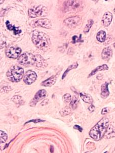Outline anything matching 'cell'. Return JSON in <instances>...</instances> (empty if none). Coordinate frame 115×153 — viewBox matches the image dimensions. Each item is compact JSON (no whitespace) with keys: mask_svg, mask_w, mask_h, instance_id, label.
<instances>
[{"mask_svg":"<svg viewBox=\"0 0 115 153\" xmlns=\"http://www.w3.org/2000/svg\"><path fill=\"white\" fill-rule=\"evenodd\" d=\"M31 39L35 46L41 50L46 51L51 47V42L48 35L45 33L35 30L33 31Z\"/></svg>","mask_w":115,"mask_h":153,"instance_id":"1","label":"cell"},{"mask_svg":"<svg viewBox=\"0 0 115 153\" xmlns=\"http://www.w3.org/2000/svg\"><path fill=\"white\" fill-rule=\"evenodd\" d=\"M109 124V120L107 118H103L101 119L91 129L89 132L91 137L96 140H100L105 135Z\"/></svg>","mask_w":115,"mask_h":153,"instance_id":"2","label":"cell"},{"mask_svg":"<svg viewBox=\"0 0 115 153\" xmlns=\"http://www.w3.org/2000/svg\"><path fill=\"white\" fill-rule=\"evenodd\" d=\"M24 70L19 66H13L10 67L7 72V76L8 79L13 82H17L22 79L24 76Z\"/></svg>","mask_w":115,"mask_h":153,"instance_id":"3","label":"cell"},{"mask_svg":"<svg viewBox=\"0 0 115 153\" xmlns=\"http://www.w3.org/2000/svg\"><path fill=\"white\" fill-rule=\"evenodd\" d=\"M19 63L22 65H31L35 66L36 56L31 53H24L18 58Z\"/></svg>","mask_w":115,"mask_h":153,"instance_id":"4","label":"cell"},{"mask_svg":"<svg viewBox=\"0 0 115 153\" xmlns=\"http://www.w3.org/2000/svg\"><path fill=\"white\" fill-rule=\"evenodd\" d=\"M47 11L46 7L43 5H39L35 9H30L28 10V16L30 18H35L45 15Z\"/></svg>","mask_w":115,"mask_h":153,"instance_id":"5","label":"cell"},{"mask_svg":"<svg viewBox=\"0 0 115 153\" xmlns=\"http://www.w3.org/2000/svg\"><path fill=\"white\" fill-rule=\"evenodd\" d=\"M82 2L80 1H66L63 4V10L65 13L76 10L79 8Z\"/></svg>","mask_w":115,"mask_h":153,"instance_id":"6","label":"cell"},{"mask_svg":"<svg viewBox=\"0 0 115 153\" xmlns=\"http://www.w3.org/2000/svg\"><path fill=\"white\" fill-rule=\"evenodd\" d=\"M31 25L33 27H41L44 28L49 29L52 27V23L50 20L47 18H42L32 21L31 23Z\"/></svg>","mask_w":115,"mask_h":153,"instance_id":"7","label":"cell"},{"mask_svg":"<svg viewBox=\"0 0 115 153\" xmlns=\"http://www.w3.org/2000/svg\"><path fill=\"white\" fill-rule=\"evenodd\" d=\"M81 19H82L80 17L75 16L66 18L64 20L63 22L67 27L71 28H74L79 25Z\"/></svg>","mask_w":115,"mask_h":153,"instance_id":"8","label":"cell"},{"mask_svg":"<svg viewBox=\"0 0 115 153\" xmlns=\"http://www.w3.org/2000/svg\"><path fill=\"white\" fill-rule=\"evenodd\" d=\"M37 78L36 73L32 70H28L23 76V80L26 85H31L36 80Z\"/></svg>","mask_w":115,"mask_h":153,"instance_id":"9","label":"cell"},{"mask_svg":"<svg viewBox=\"0 0 115 153\" xmlns=\"http://www.w3.org/2000/svg\"><path fill=\"white\" fill-rule=\"evenodd\" d=\"M21 53L22 49L20 48L12 47L7 50L6 54L8 58L12 59H16L20 56Z\"/></svg>","mask_w":115,"mask_h":153,"instance_id":"10","label":"cell"},{"mask_svg":"<svg viewBox=\"0 0 115 153\" xmlns=\"http://www.w3.org/2000/svg\"><path fill=\"white\" fill-rule=\"evenodd\" d=\"M47 96V91L44 90H40L35 95L34 98L31 100L30 103V106H35L40 100H41L46 97Z\"/></svg>","mask_w":115,"mask_h":153,"instance_id":"11","label":"cell"},{"mask_svg":"<svg viewBox=\"0 0 115 153\" xmlns=\"http://www.w3.org/2000/svg\"><path fill=\"white\" fill-rule=\"evenodd\" d=\"M36 56V62H35V66L39 68H44L47 66V62L45 59H44L41 56L37 55Z\"/></svg>","mask_w":115,"mask_h":153,"instance_id":"12","label":"cell"},{"mask_svg":"<svg viewBox=\"0 0 115 153\" xmlns=\"http://www.w3.org/2000/svg\"><path fill=\"white\" fill-rule=\"evenodd\" d=\"M113 19V15L110 12H105L102 17V22L104 26L107 27L110 25Z\"/></svg>","mask_w":115,"mask_h":153,"instance_id":"13","label":"cell"},{"mask_svg":"<svg viewBox=\"0 0 115 153\" xmlns=\"http://www.w3.org/2000/svg\"><path fill=\"white\" fill-rule=\"evenodd\" d=\"M113 55V51L111 48L110 47L105 48L102 51V57L103 60L105 61H108L110 60Z\"/></svg>","mask_w":115,"mask_h":153,"instance_id":"14","label":"cell"},{"mask_svg":"<svg viewBox=\"0 0 115 153\" xmlns=\"http://www.w3.org/2000/svg\"><path fill=\"white\" fill-rule=\"evenodd\" d=\"M6 25L8 30L10 31H12L13 32V34H15V36L19 35L22 33V30H20L19 27H16L14 25H12L10 23V21H7L6 22Z\"/></svg>","mask_w":115,"mask_h":153,"instance_id":"15","label":"cell"},{"mask_svg":"<svg viewBox=\"0 0 115 153\" xmlns=\"http://www.w3.org/2000/svg\"><path fill=\"white\" fill-rule=\"evenodd\" d=\"M109 84L108 83H105L103 84L101 87V96L103 99H105L109 96L110 94L109 91Z\"/></svg>","mask_w":115,"mask_h":153,"instance_id":"16","label":"cell"},{"mask_svg":"<svg viewBox=\"0 0 115 153\" xmlns=\"http://www.w3.org/2000/svg\"><path fill=\"white\" fill-rule=\"evenodd\" d=\"M57 77L56 75H53L50 77L49 78L45 80V81L42 82L41 85L44 86H51L54 85L56 82Z\"/></svg>","mask_w":115,"mask_h":153,"instance_id":"17","label":"cell"},{"mask_svg":"<svg viewBox=\"0 0 115 153\" xmlns=\"http://www.w3.org/2000/svg\"><path fill=\"white\" fill-rule=\"evenodd\" d=\"M80 97L81 99L83 100V101L85 103L92 104L93 102L92 97L90 94H88L87 93H84V92L81 93Z\"/></svg>","mask_w":115,"mask_h":153,"instance_id":"18","label":"cell"},{"mask_svg":"<svg viewBox=\"0 0 115 153\" xmlns=\"http://www.w3.org/2000/svg\"><path fill=\"white\" fill-rule=\"evenodd\" d=\"M108 69H109V67L106 64H103V65H101V66H99L94 69V70H92L90 74L88 75V77H90L93 75H95L97 72L108 70Z\"/></svg>","mask_w":115,"mask_h":153,"instance_id":"19","label":"cell"},{"mask_svg":"<svg viewBox=\"0 0 115 153\" xmlns=\"http://www.w3.org/2000/svg\"><path fill=\"white\" fill-rule=\"evenodd\" d=\"M105 135L108 138L115 137V126L112 125L109 126L107 131L105 132Z\"/></svg>","mask_w":115,"mask_h":153,"instance_id":"20","label":"cell"},{"mask_svg":"<svg viewBox=\"0 0 115 153\" xmlns=\"http://www.w3.org/2000/svg\"><path fill=\"white\" fill-rule=\"evenodd\" d=\"M71 103H70V107L71 108L75 110L77 108L78 105L79 104V98L77 96H74L72 97V99H71Z\"/></svg>","mask_w":115,"mask_h":153,"instance_id":"21","label":"cell"},{"mask_svg":"<svg viewBox=\"0 0 115 153\" xmlns=\"http://www.w3.org/2000/svg\"><path fill=\"white\" fill-rule=\"evenodd\" d=\"M97 41L100 42H103L105 41L106 39V33L104 30H101L97 33L96 35Z\"/></svg>","mask_w":115,"mask_h":153,"instance_id":"22","label":"cell"},{"mask_svg":"<svg viewBox=\"0 0 115 153\" xmlns=\"http://www.w3.org/2000/svg\"><path fill=\"white\" fill-rule=\"evenodd\" d=\"M12 100L18 107L24 104V102L22 99V97L19 96H15L13 97V98L12 99Z\"/></svg>","mask_w":115,"mask_h":153,"instance_id":"23","label":"cell"},{"mask_svg":"<svg viewBox=\"0 0 115 153\" xmlns=\"http://www.w3.org/2000/svg\"><path fill=\"white\" fill-rule=\"evenodd\" d=\"M78 63L76 62V63H74V64H72V65L69 66L68 68L66 69V71L64 72V74H63V76H62V79H63L67 75V74L71 70H72V69H76L78 67Z\"/></svg>","mask_w":115,"mask_h":153,"instance_id":"24","label":"cell"},{"mask_svg":"<svg viewBox=\"0 0 115 153\" xmlns=\"http://www.w3.org/2000/svg\"><path fill=\"white\" fill-rule=\"evenodd\" d=\"M71 113H72V111H71V107H68V106H66V107L63 108L60 111L61 115L63 116V117H65V116H66L71 115Z\"/></svg>","mask_w":115,"mask_h":153,"instance_id":"25","label":"cell"},{"mask_svg":"<svg viewBox=\"0 0 115 153\" xmlns=\"http://www.w3.org/2000/svg\"><path fill=\"white\" fill-rule=\"evenodd\" d=\"M94 21L92 19H90L88 21L87 24L86 25L85 27H84V33H87L89 32V30H90V28L92 27V25H93Z\"/></svg>","mask_w":115,"mask_h":153,"instance_id":"26","label":"cell"},{"mask_svg":"<svg viewBox=\"0 0 115 153\" xmlns=\"http://www.w3.org/2000/svg\"><path fill=\"white\" fill-rule=\"evenodd\" d=\"M7 138V134L3 131L0 130V144L4 143L6 142Z\"/></svg>","mask_w":115,"mask_h":153,"instance_id":"27","label":"cell"},{"mask_svg":"<svg viewBox=\"0 0 115 153\" xmlns=\"http://www.w3.org/2000/svg\"><path fill=\"white\" fill-rule=\"evenodd\" d=\"M6 45V38L3 34L0 33V49H2L5 47Z\"/></svg>","mask_w":115,"mask_h":153,"instance_id":"28","label":"cell"},{"mask_svg":"<svg viewBox=\"0 0 115 153\" xmlns=\"http://www.w3.org/2000/svg\"><path fill=\"white\" fill-rule=\"evenodd\" d=\"M72 97L71 94H66L63 97V100L64 102L66 103H69L71 102Z\"/></svg>","mask_w":115,"mask_h":153,"instance_id":"29","label":"cell"},{"mask_svg":"<svg viewBox=\"0 0 115 153\" xmlns=\"http://www.w3.org/2000/svg\"><path fill=\"white\" fill-rule=\"evenodd\" d=\"M72 43L75 44L76 42H81V38H79L78 36H74L72 38Z\"/></svg>","mask_w":115,"mask_h":153,"instance_id":"30","label":"cell"},{"mask_svg":"<svg viewBox=\"0 0 115 153\" xmlns=\"http://www.w3.org/2000/svg\"><path fill=\"white\" fill-rule=\"evenodd\" d=\"M109 112V108L108 107L104 108L102 111V115H105L108 114Z\"/></svg>","mask_w":115,"mask_h":153,"instance_id":"31","label":"cell"},{"mask_svg":"<svg viewBox=\"0 0 115 153\" xmlns=\"http://www.w3.org/2000/svg\"><path fill=\"white\" fill-rule=\"evenodd\" d=\"M74 128L75 129H78V130H79L80 132H82V128L80 126L76 125V126H74Z\"/></svg>","mask_w":115,"mask_h":153,"instance_id":"32","label":"cell"},{"mask_svg":"<svg viewBox=\"0 0 115 153\" xmlns=\"http://www.w3.org/2000/svg\"><path fill=\"white\" fill-rule=\"evenodd\" d=\"M94 108H95V107L93 105H91L88 108V110H89V111H90L91 112H92L94 110Z\"/></svg>","mask_w":115,"mask_h":153,"instance_id":"33","label":"cell"},{"mask_svg":"<svg viewBox=\"0 0 115 153\" xmlns=\"http://www.w3.org/2000/svg\"><path fill=\"white\" fill-rule=\"evenodd\" d=\"M5 11L6 10L4 9H2L0 11V16H3L5 14Z\"/></svg>","mask_w":115,"mask_h":153,"instance_id":"34","label":"cell"},{"mask_svg":"<svg viewBox=\"0 0 115 153\" xmlns=\"http://www.w3.org/2000/svg\"><path fill=\"white\" fill-rule=\"evenodd\" d=\"M4 2V1H0V4H2Z\"/></svg>","mask_w":115,"mask_h":153,"instance_id":"35","label":"cell"},{"mask_svg":"<svg viewBox=\"0 0 115 153\" xmlns=\"http://www.w3.org/2000/svg\"><path fill=\"white\" fill-rule=\"evenodd\" d=\"M1 59V55H0V60Z\"/></svg>","mask_w":115,"mask_h":153,"instance_id":"36","label":"cell"},{"mask_svg":"<svg viewBox=\"0 0 115 153\" xmlns=\"http://www.w3.org/2000/svg\"><path fill=\"white\" fill-rule=\"evenodd\" d=\"M0 152H1V148H0Z\"/></svg>","mask_w":115,"mask_h":153,"instance_id":"37","label":"cell"}]
</instances>
